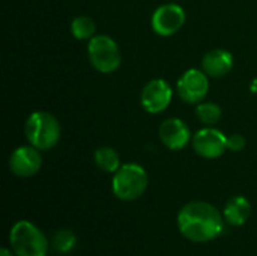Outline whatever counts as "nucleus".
Segmentation results:
<instances>
[{
  "instance_id": "423d86ee",
  "label": "nucleus",
  "mask_w": 257,
  "mask_h": 256,
  "mask_svg": "<svg viewBox=\"0 0 257 256\" xmlns=\"http://www.w3.org/2000/svg\"><path fill=\"white\" fill-rule=\"evenodd\" d=\"M187 20L184 8L178 3H164L158 6L151 18L152 30L160 36H172L178 33Z\"/></svg>"
},
{
  "instance_id": "dca6fc26",
  "label": "nucleus",
  "mask_w": 257,
  "mask_h": 256,
  "mask_svg": "<svg viewBox=\"0 0 257 256\" xmlns=\"http://www.w3.org/2000/svg\"><path fill=\"white\" fill-rule=\"evenodd\" d=\"M196 115L205 127H214L215 124L220 122L223 112L218 104L209 103V101H205V103L202 101V103H199V106L196 109Z\"/></svg>"
},
{
  "instance_id": "f3484780",
  "label": "nucleus",
  "mask_w": 257,
  "mask_h": 256,
  "mask_svg": "<svg viewBox=\"0 0 257 256\" xmlns=\"http://www.w3.org/2000/svg\"><path fill=\"white\" fill-rule=\"evenodd\" d=\"M77 238L75 234L68 229H60L53 237V247L59 253H68L75 247Z\"/></svg>"
},
{
  "instance_id": "2eb2a0df",
  "label": "nucleus",
  "mask_w": 257,
  "mask_h": 256,
  "mask_svg": "<svg viewBox=\"0 0 257 256\" xmlns=\"http://www.w3.org/2000/svg\"><path fill=\"white\" fill-rule=\"evenodd\" d=\"M71 33L78 41H90L96 35V23L87 15H78L71 23Z\"/></svg>"
},
{
  "instance_id": "f257e3e1",
  "label": "nucleus",
  "mask_w": 257,
  "mask_h": 256,
  "mask_svg": "<svg viewBox=\"0 0 257 256\" xmlns=\"http://www.w3.org/2000/svg\"><path fill=\"white\" fill-rule=\"evenodd\" d=\"M178 228L187 240L208 243L223 232L224 217L214 205L203 201H193L179 210Z\"/></svg>"
},
{
  "instance_id": "20e7f679",
  "label": "nucleus",
  "mask_w": 257,
  "mask_h": 256,
  "mask_svg": "<svg viewBox=\"0 0 257 256\" xmlns=\"http://www.w3.org/2000/svg\"><path fill=\"white\" fill-rule=\"evenodd\" d=\"M9 243L15 256H45L48 250L45 235L29 220H20L11 228Z\"/></svg>"
},
{
  "instance_id": "f8f14e48",
  "label": "nucleus",
  "mask_w": 257,
  "mask_h": 256,
  "mask_svg": "<svg viewBox=\"0 0 257 256\" xmlns=\"http://www.w3.org/2000/svg\"><path fill=\"white\" fill-rule=\"evenodd\" d=\"M233 68V56L224 48H215L208 51L202 59V69L209 77H224Z\"/></svg>"
},
{
  "instance_id": "f03ea898",
  "label": "nucleus",
  "mask_w": 257,
  "mask_h": 256,
  "mask_svg": "<svg viewBox=\"0 0 257 256\" xmlns=\"http://www.w3.org/2000/svg\"><path fill=\"white\" fill-rule=\"evenodd\" d=\"M24 134L32 146L39 151H48L59 143L62 127L54 115L44 110H36L27 118L24 124Z\"/></svg>"
},
{
  "instance_id": "9b49d317",
  "label": "nucleus",
  "mask_w": 257,
  "mask_h": 256,
  "mask_svg": "<svg viewBox=\"0 0 257 256\" xmlns=\"http://www.w3.org/2000/svg\"><path fill=\"white\" fill-rule=\"evenodd\" d=\"M158 134L163 145L170 151H181L193 140L190 127L179 118H169L161 122Z\"/></svg>"
},
{
  "instance_id": "1a4fd4ad",
  "label": "nucleus",
  "mask_w": 257,
  "mask_h": 256,
  "mask_svg": "<svg viewBox=\"0 0 257 256\" xmlns=\"http://www.w3.org/2000/svg\"><path fill=\"white\" fill-rule=\"evenodd\" d=\"M172 98H173L172 86L164 78H154L148 81L142 89L140 104L148 113L158 115L163 113L170 106Z\"/></svg>"
},
{
  "instance_id": "7ed1b4c3",
  "label": "nucleus",
  "mask_w": 257,
  "mask_h": 256,
  "mask_svg": "<svg viewBox=\"0 0 257 256\" xmlns=\"http://www.w3.org/2000/svg\"><path fill=\"white\" fill-rule=\"evenodd\" d=\"M148 183L149 178L145 167L137 163H125L113 174V195L123 202L136 201L146 192Z\"/></svg>"
},
{
  "instance_id": "6e6552de",
  "label": "nucleus",
  "mask_w": 257,
  "mask_h": 256,
  "mask_svg": "<svg viewBox=\"0 0 257 256\" xmlns=\"http://www.w3.org/2000/svg\"><path fill=\"white\" fill-rule=\"evenodd\" d=\"M193 149L197 155L214 160L227 151V136L215 127H205L193 136Z\"/></svg>"
},
{
  "instance_id": "6ab92c4d",
  "label": "nucleus",
  "mask_w": 257,
  "mask_h": 256,
  "mask_svg": "<svg viewBox=\"0 0 257 256\" xmlns=\"http://www.w3.org/2000/svg\"><path fill=\"white\" fill-rule=\"evenodd\" d=\"M0 256H15V253L11 252L8 247H2V249H0Z\"/></svg>"
},
{
  "instance_id": "0eeeda50",
  "label": "nucleus",
  "mask_w": 257,
  "mask_h": 256,
  "mask_svg": "<svg viewBox=\"0 0 257 256\" xmlns=\"http://www.w3.org/2000/svg\"><path fill=\"white\" fill-rule=\"evenodd\" d=\"M176 91L182 101L188 104H199L209 92V75L203 69H187L178 80Z\"/></svg>"
},
{
  "instance_id": "4468645a",
  "label": "nucleus",
  "mask_w": 257,
  "mask_h": 256,
  "mask_svg": "<svg viewBox=\"0 0 257 256\" xmlns=\"http://www.w3.org/2000/svg\"><path fill=\"white\" fill-rule=\"evenodd\" d=\"M93 161L96 167H99L102 172H107V174H114L122 166L119 152L111 146L98 148L93 154Z\"/></svg>"
},
{
  "instance_id": "ddd939ff",
  "label": "nucleus",
  "mask_w": 257,
  "mask_h": 256,
  "mask_svg": "<svg viewBox=\"0 0 257 256\" xmlns=\"http://www.w3.org/2000/svg\"><path fill=\"white\" fill-rule=\"evenodd\" d=\"M251 214V205L247 198L235 196L224 205L223 217L232 226H242Z\"/></svg>"
},
{
  "instance_id": "a211bd4d",
  "label": "nucleus",
  "mask_w": 257,
  "mask_h": 256,
  "mask_svg": "<svg viewBox=\"0 0 257 256\" xmlns=\"http://www.w3.org/2000/svg\"><path fill=\"white\" fill-rule=\"evenodd\" d=\"M245 148V137L241 136V134H232L227 137V149L229 151H233V152H238V151H242Z\"/></svg>"
},
{
  "instance_id": "39448f33",
  "label": "nucleus",
  "mask_w": 257,
  "mask_h": 256,
  "mask_svg": "<svg viewBox=\"0 0 257 256\" xmlns=\"http://www.w3.org/2000/svg\"><path fill=\"white\" fill-rule=\"evenodd\" d=\"M87 56L90 65L102 74L117 71L122 63L120 48L108 35H95L87 44Z\"/></svg>"
},
{
  "instance_id": "9d476101",
  "label": "nucleus",
  "mask_w": 257,
  "mask_h": 256,
  "mask_svg": "<svg viewBox=\"0 0 257 256\" xmlns=\"http://www.w3.org/2000/svg\"><path fill=\"white\" fill-rule=\"evenodd\" d=\"M42 155L41 151L30 143L17 148L9 157V169L20 178H30L41 170Z\"/></svg>"
}]
</instances>
